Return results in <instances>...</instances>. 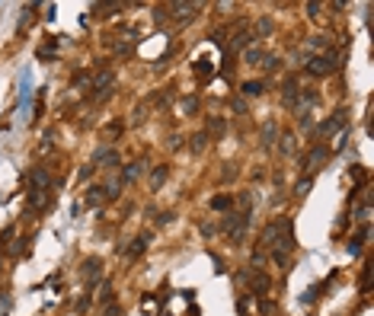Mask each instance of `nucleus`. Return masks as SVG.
I'll use <instances>...</instances> for the list:
<instances>
[{
  "instance_id": "obj_1",
  "label": "nucleus",
  "mask_w": 374,
  "mask_h": 316,
  "mask_svg": "<svg viewBox=\"0 0 374 316\" xmlns=\"http://www.w3.org/2000/svg\"><path fill=\"white\" fill-rule=\"evenodd\" d=\"M262 243L272 246V253H288V249H294V230H291L288 217H275L272 224H266Z\"/></svg>"
},
{
  "instance_id": "obj_2",
  "label": "nucleus",
  "mask_w": 374,
  "mask_h": 316,
  "mask_svg": "<svg viewBox=\"0 0 374 316\" xmlns=\"http://www.w3.org/2000/svg\"><path fill=\"white\" fill-rule=\"evenodd\" d=\"M339 67V54L329 48V54H317V58H310L307 61V74L310 77H326V74H333V70Z\"/></svg>"
},
{
  "instance_id": "obj_3",
  "label": "nucleus",
  "mask_w": 374,
  "mask_h": 316,
  "mask_svg": "<svg viewBox=\"0 0 374 316\" xmlns=\"http://www.w3.org/2000/svg\"><path fill=\"white\" fill-rule=\"evenodd\" d=\"M250 224V211H234V214L224 217V230L234 239H243V227Z\"/></svg>"
},
{
  "instance_id": "obj_4",
  "label": "nucleus",
  "mask_w": 374,
  "mask_h": 316,
  "mask_svg": "<svg viewBox=\"0 0 374 316\" xmlns=\"http://www.w3.org/2000/svg\"><path fill=\"white\" fill-rule=\"evenodd\" d=\"M326 157H329L326 144H317V147H313V150H310V154H307V160L301 163V166H304V170H320V163L326 160Z\"/></svg>"
},
{
  "instance_id": "obj_5",
  "label": "nucleus",
  "mask_w": 374,
  "mask_h": 316,
  "mask_svg": "<svg viewBox=\"0 0 374 316\" xmlns=\"http://www.w3.org/2000/svg\"><path fill=\"white\" fill-rule=\"evenodd\" d=\"M48 182H51V176H48L45 166H35V170L29 173V189H32V192H42Z\"/></svg>"
},
{
  "instance_id": "obj_6",
  "label": "nucleus",
  "mask_w": 374,
  "mask_h": 316,
  "mask_svg": "<svg viewBox=\"0 0 374 316\" xmlns=\"http://www.w3.org/2000/svg\"><path fill=\"white\" fill-rule=\"evenodd\" d=\"M170 10H173V13H170V16H176L179 23H189L192 16L199 13V3H173V7H170Z\"/></svg>"
},
{
  "instance_id": "obj_7",
  "label": "nucleus",
  "mask_w": 374,
  "mask_h": 316,
  "mask_svg": "<svg viewBox=\"0 0 374 316\" xmlns=\"http://www.w3.org/2000/svg\"><path fill=\"white\" fill-rule=\"evenodd\" d=\"M147 243H151V233H141L137 239H131V246H119V253H125V255L135 259V255H141L147 249Z\"/></svg>"
},
{
  "instance_id": "obj_8",
  "label": "nucleus",
  "mask_w": 374,
  "mask_h": 316,
  "mask_svg": "<svg viewBox=\"0 0 374 316\" xmlns=\"http://www.w3.org/2000/svg\"><path fill=\"white\" fill-rule=\"evenodd\" d=\"M339 128H345V112L339 109L333 118H326V122L320 125V134H333V131H339Z\"/></svg>"
},
{
  "instance_id": "obj_9",
  "label": "nucleus",
  "mask_w": 374,
  "mask_h": 316,
  "mask_svg": "<svg viewBox=\"0 0 374 316\" xmlns=\"http://www.w3.org/2000/svg\"><path fill=\"white\" fill-rule=\"evenodd\" d=\"M84 275H86V284L100 281V275H102V262H100V259H86V262H84Z\"/></svg>"
},
{
  "instance_id": "obj_10",
  "label": "nucleus",
  "mask_w": 374,
  "mask_h": 316,
  "mask_svg": "<svg viewBox=\"0 0 374 316\" xmlns=\"http://www.w3.org/2000/svg\"><path fill=\"white\" fill-rule=\"evenodd\" d=\"M93 163H106V166H115V163H119V154H115V150H109V147H100V150L93 154Z\"/></svg>"
},
{
  "instance_id": "obj_11",
  "label": "nucleus",
  "mask_w": 374,
  "mask_h": 316,
  "mask_svg": "<svg viewBox=\"0 0 374 316\" xmlns=\"http://www.w3.org/2000/svg\"><path fill=\"white\" fill-rule=\"evenodd\" d=\"M102 201H106V192H102V185H93L90 192H86V205H90V208H100Z\"/></svg>"
},
{
  "instance_id": "obj_12",
  "label": "nucleus",
  "mask_w": 374,
  "mask_h": 316,
  "mask_svg": "<svg viewBox=\"0 0 374 316\" xmlns=\"http://www.w3.org/2000/svg\"><path fill=\"white\" fill-rule=\"evenodd\" d=\"M282 96H285V102H288V106H294V96H298V80H294V77H288V80H285V86H282Z\"/></svg>"
},
{
  "instance_id": "obj_13",
  "label": "nucleus",
  "mask_w": 374,
  "mask_h": 316,
  "mask_svg": "<svg viewBox=\"0 0 374 316\" xmlns=\"http://www.w3.org/2000/svg\"><path fill=\"white\" fill-rule=\"evenodd\" d=\"M240 90H243L246 99H253V96H262V90H266V86H262V80H246Z\"/></svg>"
},
{
  "instance_id": "obj_14",
  "label": "nucleus",
  "mask_w": 374,
  "mask_h": 316,
  "mask_svg": "<svg viewBox=\"0 0 374 316\" xmlns=\"http://www.w3.org/2000/svg\"><path fill=\"white\" fill-rule=\"evenodd\" d=\"M307 48H313V51H329V35H310V39H307Z\"/></svg>"
},
{
  "instance_id": "obj_15",
  "label": "nucleus",
  "mask_w": 374,
  "mask_h": 316,
  "mask_svg": "<svg viewBox=\"0 0 374 316\" xmlns=\"http://www.w3.org/2000/svg\"><path fill=\"white\" fill-rule=\"evenodd\" d=\"M167 176H170V166H157V170L151 173V189H160V185L167 182Z\"/></svg>"
},
{
  "instance_id": "obj_16",
  "label": "nucleus",
  "mask_w": 374,
  "mask_h": 316,
  "mask_svg": "<svg viewBox=\"0 0 374 316\" xmlns=\"http://www.w3.org/2000/svg\"><path fill=\"white\" fill-rule=\"evenodd\" d=\"M211 208L214 211H230V208H234V198H230V195H214V198H211Z\"/></svg>"
},
{
  "instance_id": "obj_17",
  "label": "nucleus",
  "mask_w": 374,
  "mask_h": 316,
  "mask_svg": "<svg viewBox=\"0 0 374 316\" xmlns=\"http://www.w3.org/2000/svg\"><path fill=\"white\" fill-rule=\"evenodd\" d=\"M250 42H253V32H237V39L230 42L227 48H230V51H240V48H246Z\"/></svg>"
},
{
  "instance_id": "obj_18",
  "label": "nucleus",
  "mask_w": 374,
  "mask_h": 316,
  "mask_svg": "<svg viewBox=\"0 0 374 316\" xmlns=\"http://www.w3.org/2000/svg\"><path fill=\"white\" fill-rule=\"evenodd\" d=\"M275 134H278V125H275V122H266V125H262V144H275Z\"/></svg>"
},
{
  "instance_id": "obj_19",
  "label": "nucleus",
  "mask_w": 374,
  "mask_h": 316,
  "mask_svg": "<svg viewBox=\"0 0 374 316\" xmlns=\"http://www.w3.org/2000/svg\"><path fill=\"white\" fill-rule=\"evenodd\" d=\"M119 189H122V176H112L106 185H102V192H106V198H115L119 195Z\"/></svg>"
},
{
  "instance_id": "obj_20",
  "label": "nucleus",
  "mask_w": 374,
  "mask_h": 316,
  "mask_svg": "<svg viewBox=\"0 0 374 316\" xmlns=\"http://www.w3.org/2000/svg\"><path fill=\"white\" fill-rule=\"evenodd\" d=\"M195 74H199V77H211V61H208V58H199V61H195Z\"/></svg>"
},
{
  "instance_id": "obj_21",
  "label": "nucleus",
  "mask_w": 374,
  "mask_h": 316,
  "mask_svg": "<svg viewBox=\"0 0 374 316\" xmlns=\"http://www.w3.org/2000/svg\"><path fill=\"white\" fill-rule=\"evenodd\" d=\"M141 170H144V163H128V166H125V176H122V182H131V179H135Z\"/></svg>"
},
{
  "instance_id": "obj_22",
  "label": "nucleus",
  "mask_w": 374,
  "mask_h": 316,
  "mask_svg": "<svg viewBox=\"0 0 374 316\" xmlns=\"http://www.w3.org/2000/svg\"><path fill=\"white\" fill-rule=\"evenodd\" d=\"M208 131H211V134H224V131H227V122H224V118H211V122H208Z\"/></svg>"
},
{
  "instance_id": "obj_23",
  "label": "nucleus",
  "mask_w": 374,
  "mask_h": 316,
  "mask_svg": "<svg viewBox=\"0 0 374 316\" xmlns=\"http://www.w3.org/2000/svg\"><path fill=\"white\" fill-rule=\"evenodd\" d=\"M243 61L246 64H259L262 61V51H259V48H246V51H243Z\"/></svg>"
},
{
  "instance_id": "obj_24",
  "label": "nucleus",
  "mask_w": 374,
  "mask_h": 316,
  "mask_svg": "<svg viewBox=\"0 0 374 316\" xmlns=\"http://www.w3.org/2000/svg\"><path fill=\"white\" fill-rule=\"evenodd\" d=\"M195 109H199V96H186V99H183V112H186V115H192Z\"/></svg>"
},
{
  "instance_id": "obj_25",
  "label": "nucleus",
  "mask_w": 374,
  "mask_h": 316,
  "mask_svg": "<svg viewBox=\"0 0 374 316\" xmlns=\"http://www.w3.org/2000/svg\"><path fill=\"white\" fill-rule=\"evenodd\" d=\"M205 144H208V134H205V131H199L195 138H192V150H195V154H199V150H205Z\"/></svg>"
},
{
  "instance_id": "obj_26",
  "label": "nucleus",
  "mask_w": 374,
  "mask_h": 316,
  "mask_svg": "<svg viewBox=\"0 0 374 316\" xmlns=\"http://www.w3.org/2000/svg\"><path fill=\"white\" fill-rule=\"evenodd\" d=\"M250 281H253V287H256L259 294L269 287V278H266V275H250Z\"/></svg>"
},
{
  "instance_id": "obj_27",
  "label": "nucleus",
  "mask_w": 374,
  "mask_h": 316,
  "mask_svg": "<svg viewBox=\"0 0 374 316\" xmlns=\"http://www.w3.org/2000/svg\"><path fill=\"white\" fill-rule=\"evenodd\" d=\"M256 29H259V35H269V32L275 29V23H272V19H269V16H262L259 23H256Z\"/></svg>"
},
{
  "instance_id": "obj_28",
  "label": "nucleus",
  "mask_w": 374,
  "mask_h": 316,
  "mask_svg": "<svg viewBox=\"0 0 374 316\" xmlns=\"http://www.w3.org/2000/svg\"><path fill=\"white\" fill-rule=\"evenodd\" d=\"M262 67H266V70H278V67H282V61L272 58V54H262Z\"/></svg>"
},
{
  "instance_id": "obj_29",
  "label": "nucleus",
  "mask_w": 374,
  "mask_h": 316,
  "mask_svg": "<svg viewBox=\"0 0 374 316\" xmlns=\"http://www.w3.org/2000/svg\"><path fill=\"white\" fill-rule=\"evenodd\" d=\"M282 154H294V134H285L282 138Z\"/></svg>"
},
{
  "instance_id": "obj_30",
  "label": "nucleus",
  "mask_w": 374,
  "mask_h": 316,
  "mask_svg": "<svg viewBox=\"0 0 374 316\" xmlns=\"http://www.w3.org/2000/svg\"><path fill=\"white\" fill-rule=\"evenodd\" d=\"M122 131H125L122 122H109V125H106V134H109V138H115V134H122Z\"/></svg>"
},
{
  "instance_id": "obj_31",
  "label": "nucleus",
  "mask_w": 374,
  "mask_h": 316,
  "mask_svg": "<svg viewBox=\"0 0 374 316\" xmlns=\"http://www.w3.org/2000/svg\"><path fill=\"white\" fill-rule=\"evenodd\" d=\"M310 185H313V179H310V176H307V179H301V182L294 185V195H307V189H310Z\"/></svg>"
},
{
  "instance_id": "obj_32",
  "label": "nucleus",
  "mask_w": 374,
  "mask_h": 316,
  "mask_svg": "<svg viewBox=\"0 0 374 316\" xmlns=\"http://www.w3.org/2000/svg\"><path fill=\"white\" fill-rule=\"evenodd\" d=\"M102 303H106V307H112V303H115V291H112V287H102Z\"/></svg>"
},
{
  "instance_id": "obj_33",
  "label": "nucleus",
  "mask_w": 374,
  "mask_h": 316,
  "mask_svg": "<svg viewBox=\"0 0 374 316\" xmlns=\"http://www.w3.org/2000/svg\"><path fill=\"white\" fill-rule=\"evenodd\" d=\"M170 147H173V150H179V147H183V138H179V134H170V141H167Z\"/></svg>"
},
{
  "instance_id": "obj_34",
  "label": "nucleus",
  "mask_w": 374,
  "mask_h": 316,
  "mask_svg": "<svg viewBox=\"0 0 374 316\" xmlns=\"http://www.w3.org/2000/svg\"><path fill=\"white\" fill-rule=\"evenodd\" d=\"M234 112H246V99H234Z\"/></svg>"
},
{
  "instance_id": "obj_35",
  "label": "nucleus",
  "mask_w": 374,
  "mask_h": 316,
  "mask_svg": "<svg viewBox=\"0 0 374 316\" xmlns=\"http://www.w3.org/2000/svg\"><path fill=\"white\" fill-rule=\"evenodd\" d=\"M173 217H176L173 211H163V214H160V224H170V221H173Z\"/></svg>"
},
{
  "instance_id": "obj_36",
  "label": "nucleus",
  "mask_w": 374,
  "mask_h": 316,
  "mask_svg": "<svg viewBox=\"0 0 374 316\" xmlns=\"http://www.w3.org/2000/svg\"><path fill=\"white\" fill-rule=\"evenodd\" d=\"M106 316H122V307H115V303H112V307L106 310Z\"/></svg>"
}]
</instances>
